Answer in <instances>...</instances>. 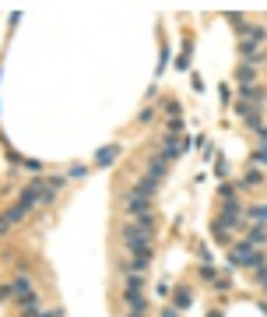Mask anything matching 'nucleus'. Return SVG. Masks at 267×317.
<instances>
[{
    "label": "nucleus",
    "mask_w": 267,
    "mask_h": 317,
    "mask_svg": "<svg viewBox=\"0 0 267 317\" xmlns=\"http://www.w3.org/2000/svg\"><path fill=\"white\" fill-rule=\"evenodd\" d=\"M120 233H123V247L130 250L134 257H148V261L155 257V250H151V236H155V233H148V229H141V226H123Z\"/></svg>",
    "instance_id": "obj_1"
},
{
    "label": "nucleus",
    "mask_w": 267,
    "mask_h": 317,
    "mask_svg": "<svg viewBox=\"0 0 267 317\" xmlns=\"http://www.w3.org/2000/svg\"><path fill=\"white\" fill-rule=\"evenodd\" d=\"M229 264L232 268H260V264H267V257L260 250H253V243L239 240V243L229 247Z\"/></svg>",
    "instance_id": "obj_2"
},
{
    "label": "nucleus",
    "mask_w": 267,
    "mask_h": 317,
    "mask_svg": "<svg viewBox=\"0 0 267 317\" xmlns=\"http://www.w3.org/2000/svg\"><path fill=\"white\" fill-rule=\"evenodd\" d=\"M151 197H141V194H134V190H127L123 194V208H127V215L130 219H137V215H144V212H151Z\"/></svg>",
    "instance_id": "obj_3"
},
{
    "label": "nucleus",
    "mask_w": 267,
    "mask_h": 317,
    "mask_svg": "<svg viewBox=\"0 0 267 317\" xmlns=\"http://www.w3.org/2000/svg\"><path fill=\"white\" fill-rule=\"evenodd\" d=\"M239 95H243V102H250V106H264L267 102V88H260V85H243Z\"/></svg>",
    "instance_id": "obj_4"
},
{
    "label": "nucleus",
    "mask_w": 267,
    "mask_h": 317,
    "mask_svg": "<svg viewBox=\"0 0 267 317\" xmlns=\"http://www.w3.org/2000/svg\"><path fill=\"white\" fill-rule=\"evenodd\" d=\"M123 303L130 307V314H144V310H148V300H144V293H137V289H123Z\"/></svg>",
    "instance_id": "obj_5"
},
{
    "label": "nucleus",
    "mask_w": 267,
    "mask_h": 317,
    "mask_svg": "<svg viewBox=\"0 0 267 317\" xmlns=\"http://www.w3.org/2000/svg\"><path fill=\"white\" fill-rule=\"evenodd\" d=\"M158 187H162L158 180H151V176H141V180L134 183V194H141V197H151V201H155V190H158Z\"/></svg>",
    "instance_id": "obj_6"
},
{
    "label": "nucleus",
    "mask_w": 267,
    "mask_h": 317,
    "mask_svg": "<svg viewBox=\"0 0 267 317\" xmlns=\"http://www.w3.org/2000/svg\"><path fill=\"white\" fill-rule=\"evenodd\" d=\"M239 190H253V187H264V173L260 169H246V176L236 183Z\"/></svg>",
    "instance_id": "obj_7"
},
{
    "label": "nucleus",
    "mask_w": 267,
    "mask_h": 317,
    "mask_svg": "<svg viewBox=\"0 0 267 317\" xmlns=\"http://www.w3.org/2000/svg\"><path fill=\"white\" fill-rule=\"evenodd\" d=\"M11 289H14V296H18V300H25V296H32V293H35V286H32V279H28V275H18V279L11 282Z\"/></svg>",
    "instance_id": "obj_8"
},
{
    "label": "nucleus",
    "mask_w": 267,
    "mask_h": 317,
    "mask_svg": "<svg viewBox=\"0 0 267 317\" xmlns=\"http://www.w3.org/2000/svg\"><path fill=\"white\" fill-rule=\"evenodd\" d=\"M116 155H120V145H106V148L95 152V166H113Z\"/></svg>",
    "instance_id": "obj_9"
},
{
    "label": "nucleus",
    "mask_w": 267,
    "mask_h": 317,
    "mask_svg": "<svg viewBox=\"0 0 267 317\" xmlns=\"http://www.w3.org/2000/svg\"><path fill=\"white\" fill-rule=\"evenodd\" d=\"M148 176H151V180H158V183L165 180V158H162V155H151V158H148Z\"/></svg>",
    "instance_id": "obj_10"
},
{
    "label": "nucleus",
    "mask_w": 267,
    "mask_h": 317,
    "mask_svg": "<svg viewBox=\"0 0 267 317\" xmlns=\"http://www.w3.org/2000/svg\"><path fill=\"white\" fill-rule=\"evenodd\" d=\"M172 307H176V310L194 307V293H190V289H172Z\"/></svg>",
    "instance_id": "obj_11"
},
{
    "label": "nucleus",
    "mask_w": 267,
    "mask_h": 317,
    "mask_svg": "<svg viewBox=\"0 0 267 317\" xmlns=\"http://www.w3.org/2000/svg\"><path fill=\"white\" fill-rule=\"evenodd\" d=\"M243 35H246V43L260 46V43L267 39V28H264V25H246V28H243Z\"/></svg>",
    "instance_id": "obj_12"
},
{
    "label": "nucleus",
    "mask_w": 267,
    "mask_h": 317,
    "mask_svg": "<svg viewBox=\"0 0 267 317\" xmlns=\"http://www.w3.org/2000/svg\"><path fill=\"white\" fill-rule=\"evenodd\" d=\"M236 78H239V88H243V85H253V78H257V67H253V64H239Z\"/></svg>",
    "instance_id": "obj_13"
},
{
    "label": "nucleus",
    "mask_w": 267,
    "mask_h": 317,
    "mask_svg": "<svg viewBox=\"0 0 267 317\" xmlns=\"http://www.w3.org/2000/svg\"><path fill=\"white\" fill-rule=\"evenodd\" d=\"M246 243H253V247L267 243V229L264 226H250V229H246Z\"/></svg>",
    "instance_id": "obj_14"
},
{
    "label": "nucleus",
    "mask_w": 267,
    "mask_h": 317,
    "mask_svg": "<svg viewBox=\"0 0 267 317\" xmlns=\"http://www.w3.org/2000/svg\"><path fill=\"white\" fill-rule=\"evenodd\" d=\"M180 152H183V148H180V141H176V134H169V138H165V148H162V158L169 162V158H176Z\"/></svg>",
    "instance_id": "obj_15"
},
{
    "label": "nucleus",
    "mask_w": 267,
    "mask_h": 317,
    "mask_svg": "<svg viewBox=\"0 0 267 317\" xmlns=\"http://www.w3.org/2000/svg\"><path fill=\"white\" fill-rule=\"evenodd\" d=\"M243 212H246L250 219H260V222H267V205H243Z\"/></svg>",
    "instance_id": "obj_16"
},
{
    "label": "nucleus",
    "mask_w": 267,
    "mask_h": 317,
    "mask_svg": "<svg viewBox=\"0 0 267 317\" xmlns=\"http://www.w3.org/2000/svg\"><path fill=\"white\" fill-rule=\"evenodd\" d=\"M236 116L250 120V116H260V113H257V106H250V102H243V99H239V102H236Z\"/></svg>",
    "instance_id": "obj_17"
},
{
    "label": "nucleus",
    "mask_w": 267,
    "mask_h": 317,
    "mask_svg": "<svg viewBox=\"0 0 267 317\" xmlns=\"http://www.w3.org/2000/svg\"><path fill=\"white\" fill-rule=\"evenodd\" d=\"M134 226H141V229L155 233V215H151V212H144V215H137V219H134Z\"/></svg>",
    "instance_id": "obj_18"
},
{
    "label": "nucleus",
    "mask_w": 267,
    "mask_h": 317,
    "mask_svg": "<svg viewBox=\"0 0 267 317\" xmlns=\"http://www.w3.org/2000/svg\"><path fill=\"white\" fill-rule=\"evenodd\" d=\"M81 176H88V166H70L67 169V180H81Z\"/></svg>",
    "instance_id": "obj_19"
},
{
    "label": "nucleus",
    "mask_w": 267,
    "mask_h": 317,
    "mask_svg": "<svg viewBox=\"0 0 267 317\" xmlns=\"http://www.w3.org/2000/svg\"><path fill=\"white\" fill-rule=\"evenodd\" d=\"M155 296H158V300H165V296H172V286H169V282L162 279V282L155 286Z\"/></svg>",
    "instance_id": "obj_20"
},
{
    "label": "nucleus",
    "mask_w": 267,
    "mask_h": 317,
    "mask_svg": "<svg viewBox=\"0 0 267 317\" xmlns=\"http://www.w3.org/2000/svg\"><path fill=\"white\" fill-rule=\"evenodd\" d=\"M250 158H253V162H264V166H267V141L260 145V148H253V152H250Z\"/></svg>",
    "instance_id": "obj_21"
},
{
    "label": "nucleus",
    "mask_w": 267,
    "mask_h": 317,
    "mask_svg": "<svg viewBox=\"0 0 267 317\" xmlns=\"http://www.w3.org/2000/svg\"><path fill=\"white\" fill-rule=\"evenodd\" d=\"M165 113H169L172 120H183V113H180V102H172V99L165 102Z\"/></svg>",
    "instance_id": "obj_22"
},
{
    "label": "nucleus",
    "mask_w": 267,
    "mask_h": 317,
    "mask_svg": "<svg viewBox=\"0 0 267 317\" xmlns=\"http://www.w3.org/2000/svg\"><path fill=\"white\" fill-rule=\"evenodd\" d=\"M151 120H155V109H151V106H144V109L137 113V124H151Z\"/></svg>",
    "instance_id": "obj_23"
},
{
    "label": "nucleus",
    "mask_w": 267,
    "mask_h": 317,
    "mask_svg": "<svg viewBox=\"0 0 267 317\" xmlns=\"http://www.w3.org/2000/svg\"><path fill=\"white\" fill-rule=\"evenodd\" d=\"M127 289H137V293H141V289H144V279H141V275H127Z\"/></svg>",
    "instance_id": "obj_24"
},
{
    "label": "nucleus",
    "mask_w": 267,
    "mask_h": 317,
    "mask_svg": "<svg viewBox=\"0 0 267 317\" xmlns=\"http://www.w3.org/2000/svg\"><path fill=\"white\" fill-rule=\"evenodd\" d=\"M53 197H57V190H50V187H42V194H39V205H53Z\"/></svg>",
    "instance_id": "obj_25"
},
{
    "label": "nucleus",
    "mask_w": 267,
    "mask_h": 317,
    "mask_svg": "<svg viewBox=\"0 0 267 317\" xmlns=\"http://www.w3.org/2000/svg\"><path fill=\"white\" fill-rule=\"evenodd\" d=\"M232 190H236V187H232V183H221V187H218V194H221V197H225V201H232Z\"/></svg>",
    "instance_id": "obj_26"
},
{
    "label": "nucleus",
    "mask_w": 267,
    "mask_h": 317,
    "mask_svg": "<svg viewBox=\"0 0 267 317\" xmlns=\"http://www.w3.org/2000/svg\"><path fill=\"white\" fill-rule=\"evenodd\" d=\"M67 183V176H50V190H60Z\"/></svg>",
    "instance_id": "obj_27"
},
{
    "label": "nucleus",
    "mask_w": 267,
    "mask_h": 317,
    "mask_svg": "<svg viewBox=\"0 0 267 317\" xmlns=\"http://www.w3.org/2000/svg\"><path fill=\"white\" fill-rule=\"evenodd\" d=\"M250 131H257V134H260V141H267V124H260V120H257Z\"/></svg>",
    "instance_id": "obj_28"
},
{
    "label": "nucleus",
    "mask_w": 267,
    "mask_h": 317,
    "mask_svg": "<svg viewBox=\"0 0 267 317\" xmlns=\"http://www.w3.org/2000/svg\"><path fill=\"white\" fill-rule=\"evenodd\" d=\"M11 226H14V222H11L7 215H0V236H7V229H11Z\"/></svg>",
    "instance_id": "obj_29"
},
{
    "label": "nucleus",
    "mask_w": 267,
    "mask_h": 317,
    "mask_svg": "<svg viewBox=\"0 0 267 317\" xmlns=\"http://www.w3.org/2000/svg\"><path fill=\"white\" fill-rule=\"evenodd\" d=\"M183 131V120H169V134H180Z\"/></svg>",
    "instance_id": "obj_30"
},
{
    "label": "nucleus",
    "mask_w": 267,
    "mask_h": 317,
    "mask_svg": "<svg viewBox=\"0 0 267 317\" xmlns=\"http://www.w3.org/2000/svg\"><path fill=\"white\" fill-rule=\"evenodd\" d=\"M200 279H214V268L211 264H200Z\"/></svg>",
    "instance_id": "obj_31"
},
{
    "label": "nucleus",
    "mask_w": 267,
    "mask_h": 317,
    "mask_svg": "<svg viewBox=\"0 0 267 317\" xmlns=\"http://www.w3.org/2000/svg\"><path fill=\"white\" fill-rule=\"evenodd\" d=\"M11 296H14V289H11V286H0V303H4V300H11Z\"/></svg>",
    "instance_id": "obj_32"
},
{
    "label": "nucleus",
    "mask_w": 267,
    "mask_h": 317,
    "mask_svg": "<svg viewBox=\"0 0 267 317\" xmlns=\"http://www.w3.org/2000/svg\"><path fill=\"white\" fill-rule=\"evenodd\" d=\"M162 317H180V310L176 307H162Z\"/></svg>",
    "instance_id": "obj_33"
},
{
    "label": "nucleus",
    "mask_w": 267,
    "mask_h": 317,
    "mask_svg": "<svg viewBox=\"0 0 267 317\" xmlns=\"http://www.w3.org/2000/svg\"><path fill=\"white\" fill-rule=\"evenodd\" d=\"M127 317H148V314H127Z\"/></svg>",
    "instance_id": "obj_34"
},
{
    "label": "nucleus",
    "mask_w": 267,
    "mask_h": 317,
    "mask_svg": "<svg viewBox=\"0 0 267 317\" xmlns=\"http://www.w3.org/2000/svg\"><path fill=\"white\" fill-rule=\"evenodd\" d=\"M264 286H267V282H264Z\"/></svg>",
    "instance_id": "obj_35"
}]
</instances>
